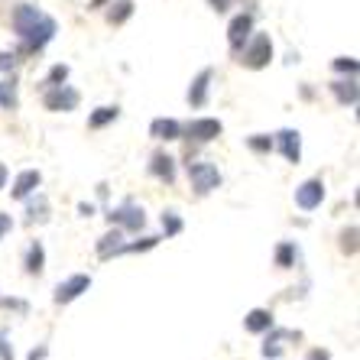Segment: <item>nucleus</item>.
Returning <instances> with one entry per match:
<instances>
[{
    "label": "nucleus",
    "instance_id": "26",
    "mask_svg": "<svg viewBox=\"0 0 360 360\" xmlns=\"http://www.w3.org/2000/svg\"><path fill=\"white\" fill-rule=\"evenodd\" d=\"M160 240L162 237H143V240L124 243V247H120V257H124V253H146V250H153V247H160Z\"/></svg>",
    "mask_w": 360,
    "mask_h": 360
},
{
    "label": "nucleus",
    "instance_id": "17",
    "mask_svg": "<svg viewBox=\"0 0 360 360\" xmlns=\"http://www.w3.org/2000/svg\"><path fill=\"white\" fill-rule=\"evenodd\" d=\"M273 325H276V321H273V311L269 309H250L247 319H243V328H247L250 335H266Z\"/></svg>",
    "mask_w": 360,
    "mask_h": 360
},
{
    "label": "nucleus",
    "instance_id": "25",
    "mask_svg": "<svg viewBox=\"0 0 360 360\" xmlns=\"http://www.w3.org/2000/svg\"><path fill=\"white\" fill-rule=\"evenodd\" d=\"M182 227H185V221L179 218V211H162V234L176 237V234H182Z\"/></svg>",
    "mask_w": 360,
    "mask_h": 360
},
{
    "label": "nucleus",
    "instance_id": "21",
    "mask_svg": "<svg viewBox=\"0 0 360 360\" xmlns=\"http://www.w3.org/2000/svg\"><path fill=\"white\" fill-rule=\"evenodd\" d=\"M130 17H134V0H117V4H110V10H108V23L110 26L127 23Z\"/></svg>",
    "mask_w": 360,
    "mask_h": 360
},
{
    "label": "nucleus",
    "instance_id": "28",
    "mask_svg": "<svg viewBox=\"0 0 360 360\" xmlns=\"http://www.w3.org/2000/svg\"><path fill=\"white\" fill-rule=\"evenodd\" d=\"M341 250H344V253H351V257L357 253V227H354V224L341 234Z\"/></svg>",
    "mask_w": 360,
    "mask_h": 360
},
{
    "label": "nucleus",
    "instance_id": "36",
    "mask_svg": "<svg viewBox=\"0 0 360 360\" xmlns=\"http://www.w3.org/2000/svg\"><path fill=\"white\" fill-rule=\"evenodd\" d=\"M211 7L218 10V13H224V10L231 7V0H211Z\"/></svg>",
    "mask_w": 360,
    "mask_h": 360
},
{
    "label": "nucleus",
    "instance_id": "32",
    "mask_svg": "<svg viewBox=\"0 0 360 360\" xmlns=\"http://www.w3.org/2000/svg\"><path fill=\"white\" fill-rule=\"evenodd\" d=\"M305 360H331V351H328V347H311V351L305 354Z\"/></svg>",
    "mask_w": 360,
    "mask_h": 360
},
{
    "label": "nucleus",
    "instance_id": "11",
    "mask_svg": "<svg viewBox=\"0 0 360 360\" xmlns=\"http://www.w3.org/2000/svg\"><path fill=\"white\" fill-rule=\"evenodd\" d=\"M211 82H214V68H201L188 84V104L192 108H205L211 98Z\"/></svg>",
    "mask_w": 360,
    "mask_h": 360
},
{
    "label": "nucleus",
    "instance_id": "12",
    "mask_svg": "<svg viewBox=\"0 0 360 360\" xmlns=\"http://www.w3.org/2000/svg\"><path fill=\"white\" fill-rule=\"evenodd\" d=\"M39 185H42V172H39V169H23V172L13 179V198H17V201L33 198Z\"/></svg>",
    "mask_w": 360,
    "mask_h": 360
},
{
    "label": "nucleus",
    "instance_id": "34",
    "mask_svg": "<svg viewBox=\"0 0 360 360\" xmlns=\"http://www.w3.org/2000/svg\"><path fill=\"white\" fill-rule=\"evenodd\" d=\"M46 354H49V347H46V344H39L36 351H30V360H46Z\"/></svg>",
    "mask_w": 360,
    "mask_h": 360
},
{
    "label": "nucleus",
    "instance_id": "16",
    "mask_svg": "<svg viewBox=\"0 0 360 360\" xmlns=\"http://www.w3.org/2000/svg\"><path fill=\"white\" fill-rule=\"evenodd\" d=\"M331 94L338 98V104L341 108H357L360 101V91H357V78H338V82H331Z\"/></svg>",
    "mask_w": 360,
    "mask_h": 360
},
{
    "label": "nucleus",
    "instance_id": "1",
    "mask_svg": "<svg viewBox=\"0 0 360 360\" xmlns=\"http://www.w3.org/2000/svg\"><path fill=\"white\" fill-rule=\"evenodd\" d=\"M13 33H17L20 42H23L20 52L33 56V52H42L52 39H56L59 23H56L49 13H42L39 7H33V4H20V7L13 10Z\"/></svg>",
    "mask_w": 360,
    "mask_h": 360
},
{
    "label": "nucleus",
    "instance_id": "30",
    "mask_svg": "<svg viewBox=\"0 0 360 360\" xmlns=\"http://www.w3.org/2000/svg\"><path fill=\"white\" fill-rule=\"evenodd\" d=\"M0 360H13V344H10V335L0 328Z\"/></svg>",
    "mask_w": 360,
    "mask_h": 360
},
{
    "label": "nucleus",
    "instance_id": "38",
    "mask_svg": "<svg viewBox=\"0 0 360 360\" xmlns=\"http://www.w3.org/2000/svg\"><path fill=\"white\" fill-rule=\"evenodd\" d=\"M4 185H7V166L0 162V188H4Z\"/></svg>",
    "mask_w": 360,
    "mask_h": 360
},
{
    "label": "nucleus",
    "instance_id": "6",
    "mask_svg": "<svg viewBox=\"0 0 360 360\" xmlns=\"http://www.w3.org/2000/svg\"><path fill=\"white\" fill-rule=\"evenodd\" d=\"M224 134V124L218 117H195L182 127V140H195V143H211Z\"/></svg>",
    "mask_w": 360,
    "mask_h": 360
},
{
    "label": "nucleus",
    "instance_id": "31",
    "mask_svg": "<svg viewBox=\"0 0 360 360\" xmlns=\"http://www.w3.org/2000/svg\"><path fill=\"white\" fill-rule=\"evenodd\" d=\"M17 68V56L13 52H0V72H13Z\"/></svg>",
    "mask_w": 360,
    "mask_h": 360
},
{
    "label": "nucleus",
    "instance_id": "8",
    "mask_svg": "<svg viewBox=\"0 0 360 360\" xmlns=\"http://www.w3.org/2000/svg\"><path fill=\"white\" fill-rule=\"evenodd\" d=\"M253 36V13H237L227 26V46L234 56H240V49L247 46V39Z\"/></svg>",
    "mask_w": 360,
    "mask_h": 360
},
{
    "label": "nucleus",
    "instance_id": "33",
    "mask_svg": "<svg viewBox=\"0 0 360 360\" xmlns=\"http://www.w3.org/2000/svg\"><path fill=\"white\" fill-rule=\"evenodd\" d=\"M10 231H13V218H10V214H0V240H4Z\"/></svg>",
    "mask_w": 360,
    "mask_h": 360
},
{
    "label": "nucleus",
    "instance_id": "13",
    "mask_svg": "<svg viewBox=\"0 0 360 360\" xmlns=\"http://www.w3.org/2000/svg\"><path fill=\"white\" fill-rule=\"evenodd\" d=\"M150 176L160 179V182L172 185L176 182V156H169V153H153L150 156Z\"/></svg>",
    "mask_w": 360,
    "mask_h": 360
},
{
    "label": "nucleus",
    "instance_id": "2",
    "mask_svg": "<svg viewBox=\"0 0 360 360\" xmlns=\"http://www.w3.org/2000/svg\"><path fill=\"white\" fill-rule=\"evenodd\" d=\"M237 59L243 62L247 68H253V72H260V68H266L269 62H273V39H269V33H257L247 39V46L240 49V56Z\"/></svg>",
    "mask_w": 360,
    "mask_h": 360
},
{
    "label": "nucleus",
    "instance_id": "7",
    "mask_svg": "<svg viewBox=\"0 0 360 360\" xmlns=\"http://www.w3.org/2000/svg\"><path fill=\"white\" fill-rule=\"evenodd\" d=\"M88 289H91V276H88V273H75V276H68L65 283L56 285L52 299H56V305H72V302L82 299Z\"/></svg>",
    "mask_w": 360,
    "mask_h": 360
},
{
    "label": "nucleus",
    "instance_id": "24",
    "mask_svg": "<svg viewBox=\"0 0 360 360\" xmlns=\"http://www.w3.org/2000/svg\"><path fill=\"white\" fill-rule=\"evenodd\" d=\"M0 104L7 110H17L20 108V98H17V82H0Z\"/></svg>",
    "mask_w": 360,
    "mask_h": 360
},
{
    "label": "nucleus",
    "instance_id": "37",
    "mask_svg": "<svg viewBox=\"0 0 360 360\" xmlns=\"http://www.w3.org/2000/svg\"><path fill=\"white\" fill-rule=\"evenodd\" d=\"M108 4H110V0H91V4H88V10H104Z\"/></svg>",
    "mask_w": 360,
    "mask_h": 360
},
{
    "label": "nucleus",
    "instance_id": "35",
    "mask_svg": "<svg viewBox=\"0 0 360 360\" xmlns=\"http://www.w3.org/2000/svg\"><path fill=\"white\" fill-rule=\"evenodd\" d=\"M78 214H82V218H91V214H94V205H84V201H82V205H78Z\"/></svg>",
    "mask_w": 360,
    "mask_h": 360
},
{
    "label": "nucleus",
    "instance_id": "3",
    "mask_svg": "<svg viewBox=\"0 0 360 360\" xmlns=\"http://www.w3.org/2000/svg\"><path fill=\"white\" fill-rule=\"evenodd\" d=\"M188 182H192L195 195L205 198V195H211L214 188H221L224 176H221V169L214 166V162H188Z\"/></svg>",
    "mask_w": 360,
    "mask_h": 360
},
{
    "label": "nucleus",
    "instance_id": "22",
    "mask_svg": "<svg viewBox=\"0 0 360 360\" xmlns=\"http://www.w3.org/2000/svg\"><path fill=\"white\" fill-rule=\"evenodd\" d=\"M30 201V198H26ZM30 224H36V221H49V201H46V195H36V201H30Z\"/></svg>",
    "mask_w": 360,
    "mask_h": 360
},
{
    "label": "nucleus",
    "instance_id": "19",
    "mask_svg": "<svg viewBox=\"0 0 360 360\" xmlns=\"http://www.w3.org/2000/svg\"><path fill=\"white\" fill-rule=\"evenodd\" d=\"M117 117H120V108H117V104H104V108L91 110V117H88V127H91V130H104V127H110Z\"/></svg>",
    "mask_w": 360,
    "mask_h": 360
},
{
    "label": "nucleus",
    "instance_id": "29",
    "mask_svg": "<svg viewBox=\"0 0 360 360\" xmlns=\"http://www.w3.org/2000/svg\"><path fill=\"white\" fill-rule=\"evenodd\" d=\"M335 72L357 78V59H351V56H341V59H335Z\"/></svg>",
    "mask_w": 360,
    "mask_h": 360
},
{
    "label": "nucleus",
    "instance_id": "15",
    "mask_svg": "<svg viewBox=\"0 0 360 360\" xmlns=\"http://www.w3.org/2000/svg\"><path fill=\"white\" fill-rule=\"evenodd\" d=\"M150 136L160 143H172V140H182V124L176 117H156L150 124Z\"/></svg>",
    "mask_w": 360,
    "mask_h": 360
},
{
    "label": "nucleus",
    "instance_id": "14",
    "mask_svg": "<svg viewBox=\"0 0 360 360\" xmlns=\"http://www.w3.org/2000/svg\"><path fill=\"white\" fill-rule=\"evenodd\" d=\"M120 247H124V227L110 224V231L98 240V260H114V257H120Z\"/></svg>",
    "mask_w": 360,
    "mask_h": 360
},
{
    "label": "nucleus",
    "instance_id": "27",
    "mask_svg": "<svg viewBox=\"0 0 360 360\" xmlns=\"http://www.w3.org/2000/svg\"><path fill=\"white\" fill-rule=\"evenodd\" d=\"M68 78V65H52L49 75L42 78V88H52V84H62Z\"/></svg>",
    "mask_w": 360,
    "mask_h": 360
},
{
    "label": "nucleus",
    "instance_id": "5",
    "mask_svg": "<svg viewBox=\"0 0 360 360\" xmlns=\"http://www.w3.org/2000/svg\"><path fill=\"white\" fill-rule=\"evenodd\" d=\"M108 221L124 227V231H130V234H140L143 227H146V211H143L136 201H124V205L108 211Z\"/></svg>",
    "mask_w": 360,
    "mask_h": 360
},
{
    "label": "nucleus",
    "instance_id": "23",
    "mask_svg": "<svg viewBox=\"0 0 360 360\" xmlns=\"http://www.w3.org/2000/svg\"><path fill=\"white\" fill-rule=\"evenodd\" d=\"M247 150L257 153V156H269V153H273V136H269V134H253V136H247Z\"/></svg>",
    "mask_w": 360,
    "mask_h": 360
},
{
    "label": "nucleus",
    "instance_id": "20",
    "mask_svg": "<svg viewBox=\"0 0 360 360\" xmlns=\"http://www.w3.org/2000/svg\"><path fill=\"white\" fill-rule=\"evenodd\" d=\"M273 260H276L279 269H292L295 260H299V247H295L292 240H283V243L276 247V257H273Z\"/></svg>",
    "mask_w": 360,
    "mask_h": 360
},
{
    "label": "nucleus",
    "instance_id": "9",
    "mask_svg": "<svg viewBox=\"0 0 360 360\" xmlns=\"http://www.w3.org/2000/svg\"><path fill=\"white\" fill-rule=\"evenodd\" d=\"M321 201H325V182H321L319 176H315V179H305V182L295 188V205H299L302 211L321 208Z\"/></svg>",
    "mask_w": 360,
    "mask_h": 360
},
{
    "label": "nucleus",
    "instance_id": "4",
    "mask_svg": "<svg viewBox=\"0 0 360 360\" xmlns=\"http://www.w3.org/2000/svg\"><path fill=\"white\" fill-rule=\"evenodd\" d=\"M42 104H46V110H52V114H72V110L82 104V94L72 88V84H52V88H46V94H42Z\"/></svg>",
    "mask_w": 360,
    "mask_h": 360
},
{
    "label": "nucleus",
    "instance_id": "10",
    "mask_svg": "<svg viewBox=\"0 0 360 360\" xmlns=\"http://www.w3.org/2000/svg\"><path fill=\"white\" fill-rule=\"evenodd\" d=\"M273 150H279L285 156V162H292V166H299L302 162V136L299 130H279L276 136H273Z\"/></svg>",
    "mask_w": 360,
    "mask_h": 360
},
{
    "label": "nucleus",
    "instance_id": "18",
    "mask_svg": "<svg viewBox=\"0 0 360 360\" xmlns=\"http://www.w3.org/2000/svg\"><path fill=\"white\" fill-rule=\"evenodd\" d=\"M23 266H26V273H30V276H42V269H46V247H42L39 240L30 243Z\"/></svg>",
    "mask_w": 360,
    "mask_h": 360
}]
</instances>
